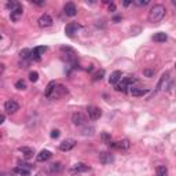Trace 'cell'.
Here are the masks:
<instances>
[{"instance_id": "d6a6232c", "label": "cell", "mask_w": 176, "mask_h": 176, "mask_svg": "<svg viewBox=\"0 0 176 176\" xmlns=\"http://www.w3.org/2000/svg\"><path fill=\"white\" fill-rule=\"evenodd\" d=\"M61 135V132L58 129H54V131H51V138H53V139H57L58 136Z\"/></svg>"}, {"instance_id": "9a60e30c", "label": "cell", "mask_w": 176, "mask_h": 176, "mask_svg": "<svg viewBox=\"0 0 176 176\" xmlns=\"http://www.w3.org/2000/svg\"><path fill=\"white\" fill-rule=\"evenodd\" d=\"M121 72L120 70H116V72H113L112 74H110V77H109V83L110 84H117L120 80H121Z\"/></svg>"}, {"instance_id": "7402d4cb", "label": "cell", "mask_w": 176, "mask_h": 176, "mask_svg": "<svg viewBox=\"0 0 176 176\" xmlns=\"http://www.w3.org/2000/svg\"><path fill=\"white\" fill-rule=\"evenodd\" d=\"M169 72H165V73L163 74V76H161V80H160V83H158V85H157V88L158 89H161V88H163L164 87V83H167L168 80H169Z\"/></svg>"}, {"instance_id": "60d3db41", "label": "cell", "mask_w": 176, "mask_h": 176, "mask_svg": "<svg viewBox=\"0 0 176 176\" xmlns=\"http://www.w3.org/2000/svg\"><path fill=\"white\" fill-rule=\"evenodd\" d=\"M172 4H173V6L176 7V0H172Z\"/></svg>"}, {"instance_id": "ba28073f", "label": "cell", "mask_w": 176, "mask_h": 176, "mask_svg": "<svg viewBox=\"0 0 176 176\" xmlns=\"http://www.w3.org/2000/svg\"><path fill=\"white\" fill-rule=\"evenodd\" d=\"M74 146H76V140L74 139H65V140H62L61 144H59V150L69 151V150L73 149Z\"/></svg>"}, {"instance_id": "5b68a950", "label": "cell", "mask_w": 176, "mask_h": 176, "mask_svg": "<svg viewBox=\"0 0 176 176\" xmlns=\"http://www.w3.org/2000/svg\"><path fill=\"white\" fill-rule=\"evenodd\" d=\"M4 110L7 114H14V113H17L19 110V103L15 102L14 99H10V101L4 103Z\"/></svg>"}, {"instance_id": "f1b7e54d", "label": "cell", "mask_w": 176, "mask_h": 176, "mask_svg": "<svg viewBox=\"0 0 176 176\" xmlns=\"http://www.w3.org/2000/svg\"><path fill=\"white\" fill-rule=\"evenodd\" d=\"M29 80L32 83H36L37 80H39V73H37V72H30L29 73Z\"/></svg>"}, {"instance_id": "ac0fdd59", "label": "cell", "mask_w": 176, "mask_h": 176, "mask_svg": "<svg viewBox=\"0 0 176 176\" xmlns=\"http://www.w3.org/2000/svg\"><path fill=\"white\" fill-rule=\"evenodd\" d=\"M19 151L25 156V158H30V157H33V154H34L33 149H30V147H19Z\"/></svg>"}, {"instance_id": "6da1fadb", "label": "cell", "mask_w": 176, "mask_h": 176, "mask_svg": "<svg viewBox=\"0 0 176 176\" xmlns=\"http://www.w3.org/2000/svg\"><path fill=\"white\" fill-rule=\"evenodd\" d=\"M165 11L167 10L163 4H154L149 11V21L151 23H157L160 21H163V18L165 17Z\"/></svg>"}, {"instance_id": "d4e9b609", "label": "cell", "mask_w": 176, "mask_h": 176, "mask_svg": "<svg viewBox=\"0 0 176 176\" xmlns=\"http://www.w3.org/2000/svg\"><path fill=\"white\" fill-rule=\"evenodd\" d=\"M19 6H21V4H19L18 2H7V3H6V7L10 10V11H14V10L18 8Z\"/></svg>"}, {"instance_id": "4fadbf2b", "label": "cell", "mask_w": 176, "mask_h": 176, "mask_svg": "<svg viewBox=\"0 0 176 176\" xmlns=\"http://www.w3.org/2000/svg\"><path fill=\"white\" fill-rule=\"evenodd\" d=\"M51 151H48V150H41L39 154H37V157H36V160L39 161V163H44V161H47V160H50L51 158Z\"/></svg>"}, {"instance_id": "7a4b0ae2", "label": "cell", "mask_w": 176, "mask_h": 176, "mask_svg": "<svg viewBox=\"0 0 176 176\" xmlns=\"http://www.w3.org/2000/svg\"><path fill=\"white\" fill-rule=\"evenodd\" d=\"M72 121H73L74 125L83 127V125H85V124H87L88 118H87V116H85L84 113H81V112H76V113H73V116H72Z\"/></svg>"}, {"instance_id": "44dd1931", "label": "cell", "mask_w": 176, "mask_h": 176, "mask_svg": "<svg viewBox=\"0 0 176 176\" xmlns=\"http://www.w3.org/2000/svg\"><path fill=\"white\" fill-rule=\"evenodd\" d=\"M131 146L129 140L128 139H124V140H120V142H117V149H121V150H128Z\"/></svg>"}, {"instance_id": "e575fe53", "label": "cell", "mask_w": 176, "mask_h": 176, "mask_svg": "<svg viewBox=\"0 0 176 176\" xmlns=\"http://www.w3.org/2000/svg\"><path fill=\"white\" fill-rule=\"evenodd\" d=\"M102 139L105 140V142H108V143H110V136L108 135V133H103L102 135Z\"/></svg>"}, {"instance_id": "7c38bea8", "label": "cell", "mask_w": 176, "mask_h": 176, "mask_svg": "<svg viewBox=\"0 0 176 176\" xmlns=\"http://www.w3.org/2000/svg\"><path fill=\"white\" fill-rule=\"evenodd\" d=\"M78 26L77 23H69V25H66V28H65V33H66L68 37H74V34L77 33L78 30Z\"/></svg>"}, {"instance_id": "f546056e", "label": "cell", "mask_w": 176, "mask_h": 176, "mask_svg": "<svg viewBox=\"0 0 176 176\" xmlns=\"http://www.w3.org/2000/svg\"><path fill=\"white\" fill-rule=\"evenodd\" d=\"M133 4H135V6H147V4H149V0H133Z\"/></svg>"}, {"instance_id": "3957f363", "label": "cell", "mask_w": 176, "mask_h": 176, "mask_svg": "<svg viewBox=\"0 0 176 176\" xmlns=\"http://www.w3.org/2000/svg\"><path fill=\"white\" fill-rule=\"evenodd\" d=\"M133 81H136L135 78H133V76H128V77H124L123 80H121V83L116 85V91H118V92H120V91L125 92V91H127V88H131L129 85L132 84Z\"/></svg>"}, {"instance_id": "1f68e13d", "label": "cell", "mask_w": 176, "mask_h": 176, "mask_svg": "<svg viewBox=\"0 0 176 176\" xmlns=\"http://www.w3.org/2000/svg\"><path fill=\"white\" fill-rule=\"evenodd\" d=\"M143 74L146 76V77H153V76H154V70H150V69H144V70H143Z\"/></svg>"}, {"instance_id": "74e56055", "label": "cell", "mask_w": 176, "mask_h": 176, "mask_svg": "<svg viewBox=\"0 0 176 176\" xmlns=\"http://www.w3.org/2000/svg\"><path fill=\"white\" fill-rule=\"evenodd\" d=\"M4 120H6V116H4V114H2V116H0V124L4 123Z\"/></svg>"}, {"instance_id": "cb8c5ba5", "label": "cell", "mask_w": 176, "mask_h": 176, "mask_svg": "<svg viewBox=\"0 0 176 176\" xmlns=\"http://www.w3.org/2000/svg\"><path fill=\"white\" fill-rule=\"evenodd\" d=\"M55 87H57V83H55V81L48 83V85H47V88H46V96H47V98H50V95L53 94V91H54Z\"/></svg>"}, {"instance_id": "2e32d148", "label": "cell", "mask_w": 176, "mask_h": 176, "mask_svg": "<svg viewBox=\"0 0 176 176\" xmlns=\"http://www.w3.org/2000/svg\"><path fill=\"white\" fill-rule=\"evenodd\" d=\"M149 92V89L146 88H135V87H131V94L132 96H143Z\"/></svg>"}, {"instance_id": "8d00e7d4", "label": "cell", "mask_w": 176, "mask_h": 176, "mask_svg": "<svg viewBox=\"0 0 176 176\" xmlns=\"http://www.w3.org/2000/svg\"><path fill=\"white\" fill-rule=\"evenodd\" d=\"M32 3L36 6H44V2H32Z\"/></svg>"}, {"instance_id": "e0dca14e", "label": "cell", "mask_w": 176, "mask_h": 176, "mask_svg": "<svg viewBox=\"0 0 176 176\" xmlns=\"http://www.w3.org/2000/svg\"><path fill=\"white\" fill-rule=\"evenodd\" d=\"M153 40L156 41V43H164V41L168 40V36L164 32H158V33H156L153 36Z\"/></svg>"}, {"instance_id": "4316f807", "label": "cell", "mask_w": 176, "mask_h": 176, "mask_svg": "<svg viewBox=\"0 0 176 176\" xmlns=\"http://www.w3.org/2000/svg\"><path fill=\"white\" fill-rule=\"evenodd\" d=\"M103 76H105V70H103V69H101V70L99 72H96V73L92 76V80L94 81H98V80H102L103 78Z\"/></svg>"}, {"instance_id": "b9f144b4", "label": "cell", "mask_w": 176, "mask_h": 176, "mask_svg": "<svg viewBox=\"0 0 176 176\" xmlns=\"http://www.w3.org/2000/svg\"><path fill=\"white\" fill-rule=\"evenodd\" d=\"M3 176H13V175H8V173H3Z\"/></svg>"}, {"instance_id": "d6986e66", "label": "cell", "mask_w": 176, "mask_h": 176, "mask_svg": "<svg viewBox=\"0 0 176 176\" xmlns=\"http://www.w3.org/2000/svg\"><path fill=\"white\" fill-rule=\"evenodd\" d=\"M62 164L61 163H53L50 165V172L51 173H58V172H61L62 171Z\"/></svg>"}, {"instance_id": "d590c367", "label": "cell", "mask_w": 176, "mask_h": 176, "mask_svg": "<svg viewBox=\"0 0 176 176\" xmlns=\"http://www.w3.org/2000/svg\"><path fill=\"white\" fill-rule=\"evenodd\" d=\"M109 11H112V13H114V11H116V6H114V3L109 4Z\"/></svg>"}, {"instance_id": "4dcf8cb0", "label": "cell", "mask_w": 176, "mask_h": 176, "mask_svg": "<svg viewBox=\"0 0 176 176\" xmlns=\"http://www.w3.org/2000/svg\"><path fill=\"white\" fill-rule=\"evenodd\" d=\"M92 133H94V127H89L83 131V135H92Z\"/></svg>"}, {"instance_id": "f35d334b", "label": "cell", "mask_w": 176, "mask_h": 176, "mask_svg": "<svg viewBox=\"0 0 176 176\" xmlns=\"http://www.w3.org/2000/svg\"><path fill=\"white\" fill-rule=\"evenodd\" d=\"M131 3H132V2H124V3H123V4H124V6H129V4H131Z\"/></svg>"}, {"instance_id": "ab89813d", "label": "cell", "mask_w": 176, "mask_h": 176, "mask_svg": "<svg viewBox=\"0 0 176 176\" xmlns=\"http://www.w3.org/2000/svg\"><path fill=\"white\" fill-rule=\"evenodd\" d=\"M120 19H121V17H116V18H114V22H117V21H120Z\"/></svg>"}, {"instance_id": "836d02e7", "label": "cell", "mask_w": 176, "mask_h": 176, "mask_svg": "<svg viewBox=\"0 0 176 176\" xmlns=\"http://www.w3.org/2000/svg\"><path fill=\"white\" fill-rule=\"evenodd\" d=\"M19 167H22V168H26V169H30V171H32V165H30V164H28V163H19Z\"/></svg>"}, {"instance_id": "52a82bcc", "label": "cell", "mask_w": 176, "mask_h": 176, "mask_svg": "<svg viewBox=\"0 0 176 176\" xmlns=\"http://www.w3.org/2000/svg\"><path fill=\"white\" fill-rule=\"evenodd\" d=\"M99 161H101L103 165L112 164L113 161H114V156H113L110 151H102V153H99Z\"/></svg>"}, {"instance_id": "8fae6325", "label": "cell", "mask_w": 176, "mask_h": 176, "mask_svg": "<svg viewBox=\"0 0 176 176\" xmlns=\"http://www.w3.org/2000/svg\"><path fill=\"white\" fill-rule=\"evenodd\" d=\"M89 169H91V168H89V165L84 164V163H77V164L73 165L72 172H73V173H81V172H87Z\"/></svg>"}, {"instance_id": "7bdbcfd3", "label": "cell", "mask_w": 176, "mask_h": 176, "mask_svg": "<svg viewBox=\"0 0 176 176\" xmlns=\"http://www.w3.org/2000/svg\"><path fill=\"white\" fill-rule=\"evenodd\" d=\"M175 66H176V65H175Z\"/></svg>"}, {"instance_id": "5bb4252c", "label": "cell", "mask_w": 176, "mask_h": 176, "mask_svg": "<svg viewBox=\"0 0 176 176\" xmlns=\"http://www.w3.org/2000/svg\"><path fill=\"white\" fill-rule=\"evenodd\" d=\"M22 14H23V8H22V6H19L18 8H15L14 11H11L10 17H11V19L14 21V22H17V21H19L21 18H22Z\"/></svg>"}, {"instance_id": "ffe728a7", "label": "cell", "mask_w": 176, "mask_h": 176, "mask_svg": "<svg viewBox=\"0 0 176 176\" xmlns=\"http://www.w3.org/2000/svg\"><path fill=\"white\" fill-rule=\"evenodd\" d=\"M14 172L18 175H22V176H29L30 175V169H26V168H22V167H15L14 168Z\"/></svg>"}, {"instance_id": "277c9868", "label": "cell", "mask_w": 176, "mask_h": 176, "mask_svg": "<svg viewBox=\"0 0 176 176\" xmlns=\"http://www.w3.org/2000/svg\"><path fill=\"white\" fill-rule=\"evenodd\" d=\"M68 92H69V91H68V88L65 87V85L57 84V87L54 88L53 94L50 95V98H48V99H59V98H62L63 95H66Z\"/></svg>"}, {"instance_id": "603a6c76", "label": "cell", "mask_w": 176, "mask_h": 176, "mask_svg": "<svg viewBox=\"0 0 176 176\" xmlns=\"http://www.w3.org/2000/svg\"><path fill=\"white\" fill-rule=\"evenodd\" d=\"M156 176H168V169L165 165H160L156 169Z\"/></svg>"}, {"instance_id": "484cf974", "label": "cell", "mask_w": 176, "mask_h": 176, "mask_svg": "<svg viewBox=\"0 0 176 176\" xmlns=\"http://www.w3.org/2000/svg\"><path fill=\"white\" fill-rule=\"evenodd\" d=\"M21 58H23V59H28V58L32 57V50H28V48H25V50H22L19 53Z\"/></svg>"}, {"instance_id": "8992f818", "label": "cell", "mask_w": 176, "mask_h": 176, "mask_svg": "<svg viewBox=\"0 0 176 176\" xmlns=\"http://www.w3.org/2000/svg\"><path fill=\"white\" fill-rule=\"evenodd\" d=\"M87 114H88V118H91V120H98V118H101V116H102V110L99 109V108H96V106H88L87 108Z\"/></svg>"}, {"instance_id": "9c48e42d", "label": "cell", "mask_w": 176, "mask_h": 176, "mask_svg": "<svg viewBox=\"0 0 176 176\" xmlns=\"http://www.w3.org/2000/svg\"><path fill=\"white\" fill-rule=\"evenodd\" d=\"M37 23H39L40 28H48V26L53 25V18H51L48 14H44V15H41L39 18Z\"/></svg>"}, {"instance_id": "30bf717a", "label": "cell", "mask_w": 176, "mask_h": 176, "mask_svg": "<svg viewBox=\"0 0 176 176\" xmlns=\"http://www.w3.org/2000/svg\"><path fill=\"white\" fill-rule=\"evenodd\" d=\"M63 13L66 14L68 17H74L77 14V7H76L74 3H66L63 7Z\"/></svg>"}, {"instance_id": "83f0119b", "label": "cell", "mask_w": 176, "mask_h": 176, "mask_svg": "<svg viewBox=\"0 0 176 176\" xmlns=\"http://www.w3.org/2000/svg\"><path fill=\"white\" fill-rule=\"evenodd\" d=\"M15 88L17 89H25L26 88V83L25 80H18L15 83Z\"/></svg>"}]
</instances>
